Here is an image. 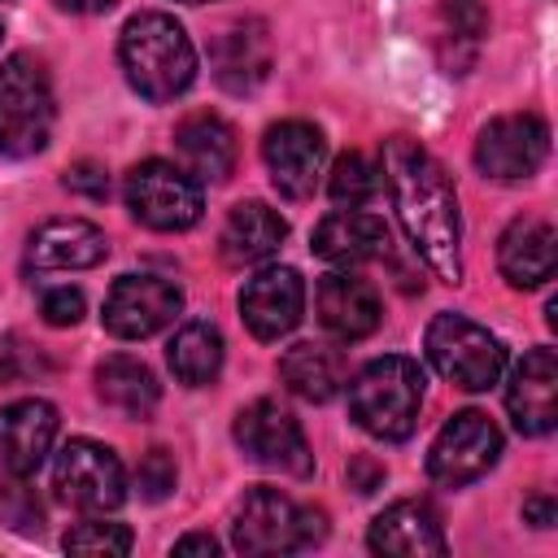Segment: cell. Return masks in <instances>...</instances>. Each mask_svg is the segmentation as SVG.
Returning a JSON list of instances; mask_svg holds the SVG:
<instances>
[{
	"mask_svg": "<svg viewBox=\"0 0 558 558\" xmlns=\"http://www.w3.org/2000/svg\"><path fill=\"white\" fill-rule=\"evenodd\" d=\"M83 292L78 288H52V292H44V323H52V327H74L78 318H83Z\"/></svg>",
	"mask_w": 558,
	"mask_h": 558,
	"instance_id": "obj_33",
	"label": "cell"
},
{
	"mask_svg": "<svg viewBox=\"0 0 558 558\" xmlns=\"http://www.w3.org/2000/svg\"><path fill=\"white\" fill-rule=\"evenodd\" d=\"M506 410L523 436H549L558 423V357L554 349H527L510 371Z\"/></svg>",
	"mask_w": 558,
	"mask_h": 558,
	"instance_id": "obj_15",
	"label": "cell"
},
{
	"mask_svg": "<svg viewBox=\"0 0 558 558\" xmlns=\"http://www.w3.org/2000/svg\"><path fill=\"white\" fill-rule=\"evenodd\" d=\"M222 353H227V349H222V331H218L214 323H201V318L183 323V327L170 336V344H166V362H170L174 379L187 384V388L214 384L218 371H222Z\"/></svg>",
	"mask_w": 558,
	"mask_h": 558,
	"instance_id": "obj_27",
	"label": "cell"
},
{
	"mask_svg": "<svg viewBox=\"0 0 558 558\" xmlns=\"http://www.w3.org/2000/svg\"><path fill=\"white\" fill-rule=\"evenodd\" d=\"M183 4H205V0H183Z\"/></svg>",
	"mask_w": 558,
	"mask_h": 558,
	"instance_id": "obj_39",
	"label": "cell"
},
{
	"mask_svg": "<svg viewBox=\"0 0 558 558\" xmlns=\"http://www.w3.org/2000/svg\"><path fill=\"white\" fill-rule=\"evenodd\" d=\"M61 9H70V13H105V9H113V0H57Z\"/></svg>",
	"mask_w": 558,
	"mask_h": 558,
	"instance_id": "obj_38",
	"label": "cell"
},
{
	"mask_svg": "<svg viewBox=\"0 0 558 558\" xmlns=\"http://www.w3.org/2000/svg\"><path fill=\"white\" fill-rule=\"evenodd\" d=\"M423 405V371L414 357L384 353L366 362L349 384V414L375 440H405L418 423Z\"/></svg>",
	"mask_w": 558,
	"mask_h": 558,
	"instance_id": "obj_3",
	"label": "cell"
},
{
	"mask_svg": "<svg viewBox=\"0 0 558 558\" xmlns=\"http://www.w3.org/2000/svg\"><path fill=\"white\" fill-rule=\"evenodd\" d=\"M240 314L257 340L288 336L305 314V279L292 266H262L240 288Z\"/></svg>",
	"mask_w": 558,
	"mask_h": 558,
	"instance_id": "obj_14",
	"label": "cell"
},
{
	"mask_svg": "<svg viewBox=\"0 0 558 558\" xmlns=\"http://www.w3.org/2000/svg\"><path fill=\"white\" fill-rule=\"evenodd\" d=\"M118 61H122L126 83L153 105L183 96L196 78V48H192L187 31L170 13H157V9L135 13L122 26Z\"/></svg>",
	"mask_w": 558,
	"mask_h": 558,
	"instance_id": "obj_2",
	"label": "cell"
},
{
	"mask_svg": "<svg viewBox=\"0 0 558 558\" xmlns=\"http://www.w3.org/2000/svg\"><path fill=\"white\" fill-rule=\"evenodd\" d=\"M379 174L388 183V196L397 205V218L414 253L427 262L432 275H440L445 283H458L462 279V209L445 166L418 140L392 135L384 144Z\"/></svg>",
	"mask_w": 558,
	"mask_h": 558,
	"instance_id": "obj_1",
	"label": "cell"
},
{
	"mask_svg": "<svg viewBox=\"0 0 558 558\" xmlns=\"http://www.w3.org/2000/svg\"><path fill=\"white\" fill-rule=\"evenodd\" d=\"M497 458H501L497 423L480 410H462L436 432L432 453H427V475L445 488H462V484L488 475L497 466Z\"/></svg>",
	"mask_w": 558,
	"mask_h": 558,
	"instance_id": "obj_9",
	"label": "cell"
},
{
	"mask_svg": "<svg viewBox=\"0 0 558 558\" xmlns=\"http://www.w3.org/2000/svg\"><path fill=\"white\" fill-rule=\"evenodd\" d=\"M314 305H318V323L327 336L336 340H366L375 327H379V292L371 279L353 275V270H331L318 279V292H314Z\"/></svg>",
	"mask_w": 558,
	"mask_h": 558,
	"instance_id": "obj_17",
	"label": "cell"
},
{
	"mask_svg": "<svg viewBox=\"0 0 558 558\" xmlns=\"http://www.w3.org/2000/svg\"><path fill=\"white\" fill-rule=\"evenodd\" d=\"M52 83L31 52H13L0 65V153L31 157L52 135Z\"/></svg>",
	"mask_w": 558,
	"mask_h": 558,
	"instance_id": "obj_5",
	"label": "cell"
},
{
	"mask_svg": "<svg viewBox=\"0 0 558 558\" xmlns=\"http://www.w3.org/2000/svg\"><path fill=\"white\" fill-rule=\"evenodd\" d=\"M235 445L266 471H279V475L314 471V453H310L301 423L270 397H262L235 414Z\"/></svg>",
	"mask_w": 558,
	"mask_h": 558,
	"instance_id": "obj_10",
	"label": "cell"
},
{
	"mask_svg": "<svg viewBox=\"0 0 558 558\" xmlns=\"http://www.w3.org/2000/svg\"><path fill=\"white\" fill-rule=\"evenodd\" d=\"M545 157H549V126L536 113L493 118L475 140V166L497 183L532 179L545 166Z\"/></svg>",
	"mask_w": 558,
	"mask_h": 558,
	"instance_id": "obj_11",
	"label": "cell"
},
{
	"mask_svg": "<svg viewBox=\"0 0 558 558\" xmlns=\"http://www.w3.org/2000/svg\"><path fill=\"white\" fill-rule=\"evenodd\" d=\"M349 475L357 480V493H375V484L384 480V466H371L366 458H357V462L349 466Z\"/></svg>",
	"mask_w": 558,
	"mask_h": 558,
	"instance_id": "obj_35",
	"label": "cell"
},
{
	"mask_svg": "<svg viewBox=\"0 0 558 558\" xmlns=\"http://www.w3.org/2000/svg\"><path fill=\"white\" fill-rule=\"evenodd\" d=\"M57 440V410L39 397H22L0 410V462L9 475H35Z\"/></svg>",
	"mask_w": 558,
	"mask_h": 558,
	"instance_id": "obj_19",
	"label": "cell"
},
{
	"mask_svg": "<svg viewBox=\"0 0 558 558\" xmlns=\"http://www.w3.org/2000/svg\"><path fill=\"white\" fill-rule=\"evenodd\" d=\"M423 349H427V362L453 388H466V392L493 388L501 379V371H506L501 340L488 327H480L475 318H466V314H436L427 336H423Z\"/></svg>",
	"mask_w": 558,
	"mask_h": 558,
	"instance_id": "obj_6",
	"label": "cell"
},
{
	"mask_svg": "<svg viewBox=\"0 0 558 558\" xmlns=\"http://www.w3.org/2000/svg\"><path fill=\"white\" fill-rule=\"evenodd\" d=\"M497 266L514 288H541L558 266V235L545 218H514L497 240Z\"/></svg>",
	"mask_w": 558,
	"mask_h": 558,
	"instance_id": "obj_20",
	"label": "cell"
},
{
	"mask_svg": "<svg viewBox=\"0 0 558 558\" xmlns=\"http://www.w3.org/2000/svg\"><path fill=\"white\" fill-rule=\"evenodd\" d=\"M279 379L305 397V401H331L344 384V353L331 349V344H314V340H301L292 344L283 357H279Z\"/></svg>",
	"mask_w": 558,
	"mask_h": 558,
	"instance_id": "obj_25",
	"label": "cell"
},
{
	"mask_svg": "<svg viewBox=\"0 0 558 558\" xmlns=\"http://www.w3.org/2000/svg\"><path fill=\"white\" fill-rule=\"evenodd\" d=\"M310 248L331 266H357V262H371V257H379L388 248V227L375 214L336 209L314 227V244Z\"/></svg>",
	"mask_w": 558,
	"mask_h": 558,
	"instance_id": "obj_23",
	"label": "cell"
},
{
	"mask_svg": "<svg viewBox=\"0 0 558 558\" xmlns=\"http://www.w3.org/2000/svg\"><path fill=\"white\" fill-rule=\"evenodd\" d=\"M96 397L118 410L122 418H148L161 401V384L157 375L140 362V357H126V353H113L96 366Z\"/></svg>",
	"mask_w": 558,
	"mask_h": 558,
	"instance_id": "obj_24",
	"label": "cell"
},
{
	"mask_svg": "<svg viewBox=\"0 0 558 558\" xmlns=\"http://www.w3.org/2000/svg\"><path fill=\"white\" fill-rule=\"evenodd\" d=\"M122 196H126V209L135 222L153 227V231H187L201 222V183L170 166V161H140L131 166L126 183H122Z\"/></svg>",
	"mask_w": 558,
	"mask_h": 558,
	"instance_id": "obj_7",
	"label": "cell"
},
{
	"mask_svg": "<svg viewBox=\"0 0 558 558\" xmlns=\"http://www.w3.org/2000/svg\"><path fill=\"white\" fill-rule=\"evenodd\" d=\"M183 310V288L161 275H122L105 296V327L118 340H148Z\"/></svg>",
	"mask_w": 558,
	"mask_h": 558,
	"instance_id": "obj_12",
	"label": "cell"
},
{
	"mask_svg": "<svg viewBox=\"0 0 558 558\" xmlns=\"http://www.w3.org/2000/svg\"><path fill=\"white\" fill-rule=\"evenodd\" d=\"M262 161H266L270 183L279 187V196L305 201V196H314V187L323 179L327 140L314 122L283 118V122L266 126V135H262Z\"/></svg>",
	"mask_w": 558,
	"mask_h": 558,
	"instance_id": "obj_13",
	"label": "cell"
},
{
	"mask_svg": "<svg viewBox=\"0 0 558 558\" xmlns=\"http://www.w3.org/2000/svg\"><path fill=\"white\" fill-rule=\"evenodd\" d=\"M135 484H140V493H144L148 501H161V497L174 488V458H170L166 449H148V453L140 458Z\"/></svg>",
	"mask_w": 558,
	"mask_h": 558,
	"instance_id": "obj_32",
	"label": "cell"
},
{
	"mask_svg": "<svg viewBox=\"0 0 558 558\" xmlns=\"http://www.w3.org/2000/svg\"><path fill=\"white\" fill-rule=\"evenodd\" d=\"M65 549H74V554H131V532L122 523L87 519V523L65 532Z\"/></svg>",
	"mask_w": 558,
	"mask_h": 558,
	"instance_id": "obj_29",
	"label": "cell"
},
{
	"mask_svg": "<svg viewBox=\"0 0 558 558\" xmlns=\"http://www.w3.org/2000/svg\"><path fill=\"white\" fill-rule=\"evenodd\" d=\"M65 187H70V192H83V196H92V201H105V196H109V174H105L96 161H78V166L65 170Z\"/></svg>",
	"mask_w": 558,
	"mask_h": 558,
	"instance_id": "obj_34",
	"label": "cell"
},
{
	"mask_svg": "<svg viewBox=\"0 0 558 558\" xmlns=\"http://www.w3.org/2000/svg\"><path fill=\"white\" fill-rule=\"evenodd\" d=\"M105 257H109V240L87 218H52L26 244V270L31 275L87 270V266H100Z\"/></svg>",
	"mask_w": 558,
	"mask_h": 558,
	"instance_id": "obj_16",
	"label": "cell"
},
{
	"mask_svg": "<svg viewBox=\"0 0 558 558\" xmlns=\"http://www.w3.org/2000/svg\"><path fill=\"white\" fill-rule=\"evenodd\" d=\"M174 153L179 170H187L196 183H222L235 170V135L218 113H192L174 126Z\"/></svg>",
	"mask_w": 558,
	"mask_h": 558,
	"instance_id": "obj_21",
	"label": "cell"
},
{
	"mask_svg": "<svg viewBox=\"0 0 558 558\" xmlns=\"http://www.w3.org/2000/svg\"><path fill=\"white\" fill-rule=\"evenodd\" d=\"M283 235H288V222L279 218V209H270L266 201H240L222 222L218 248L231 266H257L283 244Z\"/></svg>",
	"mask_w": 558,
	"mask_h": 558,
	"instance_id": "obj_22",
	"label": "cell"
},
{
	"mask_svg": "<svg viewBox=\"0 0 558 558\" xmlns=\"http://www.w3.org/2000/svg\"><path fill=\"white\" fill-rule=\"evenodd\" d=\"M52 484L57 497L87 510V514H105L126 497V471L118 462V453L100 440H65L57 462H52Z\"/></svg>",
	"mask_w": 558,
	"mask_h": 558,
	"instance_id": "obj_8",
	"label": "cell"
},
{
	"mask_svg": "<svg viewBox=\"0 0 558 558\" xmlns=\"http://www.w3.org/2000/svg\"><path fill=\"white\" fill-rule=\"evenodd\" d=\"M366 545L392 558H436L445 554V527L427 501H392L371 519Z\"/></svg>",
	"mask_w": 558,
	"mask_h": 558,
	"instance_id": "obj_18",
	"label": "cell"
},
{
	"mask_svg": "<svg viewBox=\"0 0 558 558\" xmlns=\"http://www.w3.org/2000/svg\"><path fill=\"white\" fill-rule=\"evenodd\" d=\"M174 554H218V541L214 536H205V532H192V536H179L174 541Z\"/></svg>",
	"mask_w": 558,
	"mask_h": 558,
	"instance_id": "obj_36",
	"label": "cell"
},
{
	"mask_svg": "<svg viewBox=\"0 0 558 558\" xmlns=\"http://www.w3.org/2000/svg\"><path fill=\"white\" fill-rule=\"evenodd\" d=\"M440 22H445V35L449 39H462V44H480V35L488 31V13L480 0H445L440 4Z\"/></svg>",
	"mask_w": 558,
	"mask_h": 558,
	"instance_id": "obj_31",
	"label": "cell"
},
{
	"mask_svg": "<svg viewBox=\"0 0 558 558\" xmlns=\"http://www.w3.org/2000/svg\"><path fill=\"white\" fill-rule=\"evenodd\" d=\"M379 166L366 157V153H344L336 166H331V179H327V192L336 205H349V209H362L366 201H375L379 192Z\"/></svg>",
	"mask_w": 558,
	"mask_h": 558,
	"instance_id": "obj_28",
	"label": "cell"
},
{
	"mask_svg": "<svg viewBox=\"0 0 558 558\" xmlns=\"http://www.w3.org/2000/svg\"><path fill=\"white\" fill-rule=\"evenodd\" d=\"M270 70V39L257 22H244V26H231L218 44H214V74L222 87L231 92H248L266 78Z\"/></svg>",
	"mask_w": 558,
	"mask_h": 558,
	"instance_id": "obj_26",
	"label": "cell"
},
{
	"mask_svg": "<svg viewBox=\"0 0 558 558\" xmlns=\"http://www.w3.org/2000/svg\"><path fill=\"white\" fill-rule=\"evenodd\" d=\"M0 519H4L9 527H17V532H39V527H44V506H39V497L22 484V475H13V484L0 488Z\"/></svg>",
	"mask_w": 558,
	"mask_h": 558,
	"instance_id": "obj_30",
	"label": "cell"
},
{
	"mask_svg": "<svg viewBox=\"0 0 558 558\" xmlns=\"http://www.w3.org/2000/svg\"><path fill=\"white\" fill-rule=\"evenodd\" d=\"M523 519L536 523V527H549V523H554V501H549V497H532V501L523 506Z\"/></svg>",
	"mask_w": 558,
	"mask_h": 558,
	"instance_id": "obj_37",
	"label": "cell"
},
{
	"mask_svg": "<svg viewBox=\"0 0 558 558\" xmlns=\"http://www.w3.org/2000/svg\"><path fill=\"white\" fill-rule=\"evenodd\" d=\"M327 519L314 506H296L279 488H248L231 514V545L240 554H292L323 541Z\"/></svg>",
	"mask_w": 558,
	"mask_h": 558,
	"instance_id": "obj_4",
	"label": "cell"
}]
</instances>
